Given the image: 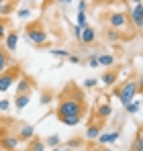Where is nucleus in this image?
<instances>
[{"instance_id": "20", "label": "nucleus", "mask_w": 143, "mask_h": 151, "mask_svg": "<svg viewBox=\"0 0 143 151\" xmlns=\"http://www.w3.org/2000/svg\"><path fill=\"white\" fill-rule=\"evenodd\" d=\"M139 108H141V102L139 100H133V102H129V104H125V110H127L129 114H137Z\"/></svg>"}, {"instance_id": "8", "label": "nucleus", "mask_w": 143, "mask_h": 151, "mask_svg": "<svg viewBox=\"0 0 143 151\" xmlns=\"http://www.w3.org/2000/svg\"><path fill=\"white\" fill-rule=\"evenodd\" d=\"M119 135H121L119 131H108V133H100L96 141H98L100 145H110V143H115V141L119 139Z\"/></svg>"}, {"instance_id": "40", "label": "nucleus", "mask_w": 143, "mask_h": 151, "mask_svg": "<svg viewBox=\"0 0 143 151\" xmlns=\"http://www.w3.org/2000/svg\"><path fill=\"white\" fill-rule=\"evenodd\" d=\"M127 2H131V4H141V0H127Z\"/></svg>"}, {"instance_id": "33", "label": "nucleus", "mask_w": 143, "mask_h": 151, "mask_svg": "<svg viewBox=\"0 0 143 151\" xmlns=\"http://www.w3.org/2000/svg\"><path fill=\"white\" fill-rule=\"evenodd\" d=\"M29 14H31V10H29V8H23V10H19V17H21V19H27Z\"/></svg>"}, {"instance_id": "44", "label": "nucleus", "mask_w": 143, "mask_h": 151, "mask_svg": "<svg viewBox=\"0 0 143 151\" xmlns=\"http://www.w3.org/2000/svg\"><path fill=\"white\" fill-rule=\"evenodd\" d=\"M2 2H4V0H0V4H2Z\"/></svg>"}, {"instance_id": "46", "label": "nucleus", "mask_w": 143, "mask_h": 151, "mask_svg": "<svg viewBox=\"0 0 143 151\" xmlns=\"http://www.w3.org/2000/svg\"><path fill=\"white\" fill-rule=\"evenodd\" d=\"M2 151H4V149H2Z\"/></svg>"}, {"instance_id": "22", "label": "nucleus", "mask_w": 143, "mask_h": 151, "mask_svg": "<svg viewBox=\"0 0 143 151\" xmlns=\"http://www.w3.org/2000/svg\"><path fill=\"white\" fill-rule=\"evenodd\" d=\"M104 35H106V39H108V41H115V43L121 41V37H123L117 29H106V33H104Z\"/></svg>"}, {"instance_id": "39", "label": "nucleus", "mask_w": 143, "mask_h": 151, "mask_svg": "<svg viewBox=\"0 0 143 151\" xmlns=\"http://www.w3.org/2000/svg\"><path fill=\"white\" fill-rule=\"evenodd\" d=\"M59 4H70V2H74V0H57Z\"/></svg>"}, {"instance_id": "41", "label": "nucleus", "mask_w": 143, "mask_h": 151, "mask_svg": "<svg viewBox=\"0 0 143 151\" xmlns=\"http://www.w3.org/2000/svg\"><path fill=\"white\" fill-rule=\"evenodd\" d=\"M49 151H61V149H57V147H53V149H49Z\"/></svg>"}, {"instance_id": "35", "label": "nucleus", "mask_w": 143, "mask_h": 151, "mask_svg": "<svg viewBox=\"0 0 143 151\" xmlns=\"http://www.w3.org/2000/svg\"><path fill=\"white\" fill-rule=\"evenodd\" d=\"M78 12H86V2H84V0L78 4Z\"/></svg>"}, {"instance_id": "2", "label": "nucleus", "mask_w": 143, "mask_h": 151, "mask_svg": "<svg viewBox=\"0 0 143 151\" xmlns=\"http://www.w3.org/2000/svg\"><path fill=\"white\" fill-rule=\"evenodd\" d=\"M25 35L29 39V43H33L37 47H41V45L47 43V31L43 29V25L39 21H33V23H29V25L25 27Z\"/></svg>"}, {"instance_id": "37", "label": "nucleus", "mask_w": 143, "mask_h": 151, "mask_svg": "<svg viewBox=\"0 0 143 151\" xmlns=\"http://www.w3.org/2000/svg\"><path fill=\"white\" fill-rule=\"evenodd\" d=\"M49 100H51L49 94H43V96H41V104H49Z\"/></svg>"}, {"instance_id": "21", "label": "nucleus", "mask_w": 143, "mask_h": 151, "mask_svg": "<svg viewBox=\"0 0 143 151\" xmlns=\"http://www.w3.org/2000/svg\"><path fill=\"white\" fill-rule=\"evenodd\" d=\"M80 121H82V116H64V119H59V123H64V125H68V127L80 125Z\"/></svg>"}, {"instance_id": "27", "label": "nucleus", "mask_w": 143, "mask_h": 151, "mask_svg": "<svg viewBox=\"0 0 143 151\" xmlns=\"http://www.w3.org/2000/svg\"><path fill=\"white\" fill-rule=\"evenodd\" d=\"M51 55H55V57H68L70 53H68L66 49H53V51H51Z\"/></svg>"}, {"instance_id": "1", "label": "nucleus", "mask_w": 143, "mask_h": 151, "mask_svg": "<svg viewBox=\"0 0 143 151\" xmlns=\"http://www.w3.org/2000/svg\"><path fill=\"white\" fill-rule=\"evenodd\" d=\"M84 110H86L84 96L78 94V90H76V96H74V98H64V96H61V100L57 104V110H55V112H57V119H64V116H82Z\"/></svg>"}, {"instance_id": "43", "label": "nucleus", "mask_w": 143, "mask_h": 151, "mask_svg": "<svg viewBox=\"0 0 143 151\" xmlns=\"http://www.w3.org/2000/svg\"><path fill=\"white\" fill-rule=\"evenodd\" d=\"M102 151H113V149H102Z\"/></svg>"}, {"instance_id": "4", "label": "nucleus", "mask_w": 143, "mask_h": 151, "mask_svg": "<svg viewBox=\"0 0 143 151\" xmlns=\"http://www.w3.org/2000/svg\"><path fill=\"white\" fill-rule=\"evenodd\" d=\"M23 76V70H21V65H10L8 70H4L2 74H0V92H6L10 86H14L17 84V80Z\"/></svg>"}, {"instance_id": "23", "label": "nucleus", "mask_w": 143, "mask_h": 151, "mask_svg": "<svg viewBox=\"0 0 143 151\" xmlns=\"http://www.w3.org/2000/svg\"><path fill=\"white\" fill-rule=\"evenodd\" d=\"M12 8H14V2H2L0 4V17H6Z\"/></svg>"}, {"instance_id": "24", "label": "nucleus", "mask_w": 143, "mask_h": 151, "mask_svg": "<svg viewBox=\"0 0 143 151\" xmlns=\"http://www.w3.org/2000/svg\"><path fill=\"white\" fill-rule=\"evenodd\" d=\"M143 137H141V131H137V137H135V143H133V147L131 151H143Z\"/></svg>"}, {"instance_id": "26", "label": "nucleus", "mask_w": 143, "mask_h": 151, "mask_svg": "<svg viewBox=\"0 0 143 151\" xmlns=\"http://www.w3.org/2000/svg\"><path fill=\"white\" fill-rule=\"evenodd\" d=\"M76 27H80V29L88 27V25H86V12H78V25H76Z\"/></svg>"}, {"instance_id": "17", "label": "nucleus", "mask_w": 143, "mask_h": 151, "mask_svg": "<svg viewBox=\"0 0 143 151\" xmlns=\"http://www.w3.org/2000/svg\"><path fill=\"white\" fill-rule=\"evenodd\" d=\"M98 65H104V68L115 65V55H110V53H100V55H98Z\"/></svg>"}, {"instance_id": "16", "label": "nucleus", "mask_w": 143, "mask_h": 151, "mask_svg": "<svg viewBox=\"0 0 143 151\" xmlns=\"http://www.w3.org/2000/svg\"><path fill=\"white\" fill-rule=\"evenodd\" d=\"M29 102H31V94H17V98H14V108H17V110H23Z\"/></svg>"}, {"instance_id": "19", "label": "nucleus", "mask_w": 143, "mask_h": 151, "mask_svg": "<svg viewBox=\"0 0 143 151\" xmlns=\"http://www.w3.org/2000/svg\"><path fill=\"white\" fill-rule=\"evenodd\" d=\"M27 151H45V143L33 137V139L29 141V147H27Z\"/></svg>"}, {"instance_id": "7", "label": "nucleus", "mask_w": 143, "mask_h": 151, "mask_svg": "<svg viewBox=\"0 0 143 151\" xmlns=\"http://www.w3.org/2000/svg\"><path fill=\"white\" fill-rule=\"evenodd\" d=\"M31 90H33V82L27 76H21L17 80V94H31Z\"/></svg>"}, {"instance_id": "45", "label": "nucleus", "mask_w": 143, "mask_h": 151, "mask_svg": "<svg viewBox=\"0 0 143 151\" xmlns=\"http://www.w3.org/2000/svg\"><path fill=\"white\" fill-rule=\"evenodd\" d=\"M121 2H127V0H121Z\"/></svg>"}, {"instance_id": "42", "label": "nucleus", "mask_w": 143, "mask_h": 151, "mask_svg": "<svg viewBox=\"0 0 143 151\" xmlns=\"http://www.w3.org/2000/svg\"><path fill=\"white\" fill-rule=\"evenodd\" d=\"M61 151H72V149H70V147H66V149H61Z\"/></svg>"}, {"instance_id": "31", "label": "nucleus", "mask_w": 143, "mask_h": 151, "mask_svg": "<svg viewBox=\"0 0 143 151\" xmlns=\"http://www.w3.org/2000/svg\"><path fill=\"white\" fill-rule=\"evenodd\" d=\"M4 37H6V25L4 21H0V41H4Z\"/></svg>"}, {"instance_id": "36", "label": "nucleus", "mask_w": 143, "mask_h": 151, "mask_svg": "<svg viewBox=\"0 0 143 151\" xmlns=\"http://www.w3.org/2000/svg\"><path fill=\"white\" fill-rule=\"evenodd\" d=\"M80 35H82V29H80V27H74V37L80 39Z\"/></svg>"}, {"instance_id": "11", "label": "nucleus", "mask_w": 143, "mask_h": 151, "mask_svg": "<svg viewBox=\"0 0 143 151\" xmlns=\"http://www.w3.org/2000/svg\"><path fill=\"white\" fill-rule=\"evenodd\" d=\"M80 41L84 43V45H92L96 41V33L92 27H84L82 29V35H80Z\"/></svg>"}, {"instance_id": "38", "label": "nucleus", "mask_w": 143, "mask_h": 151, "mask_svg": "<svg viewBox=\"0 0 143 151\" xmlns=\"http://www.w3.org/2000/svg\"><path fill=\"white\" fill-rule=\"evenodd\" d=\"M94 2H98V4H113L115 0H94Z\"/></svg>"}, {"instance_id": "14", "label": "nucleus", "mask_w": 143, "mask_h": 151, "mask_svg": "<svg viewBox=\"0 0 143 151\" xmlns=\"http://www.w3.org/2000/svg\"><path fill=\"white\" fill-rule=\"evenodd\" d=\"M100 133H102V127H100V123H98V125H90L88 129H86V139H88V141H96Z\"/></svg>"}, {"instance_id": "29", "label": "nucleus", "mask_w": 143, "mask_h": 151, "mask_svg": "<svg viewBox=\"0 0 143 151\" xmlns=\"http://www.w3.org/2000/svg\"><path fill=\"white\" fill-rule=\"evenodd\" d=\"M88 65H90L92 70L98 68V57H96V55H90V57H88Z\"/></svg>"}, {"instance_id": "32", "label": "nucleus", "mask_w": 143, "mask_h": 151, "mask_svg": "<svg viewBox=\"0 0 143 151\" xmlns=\"http://www.w3.org/2000/svg\"><path fill=\"white\" fill-rule=\"evenodd\" d=\"M10 108V100H0V110H8Z\"/></svg>"}, {"instance_id": "9", "label": "nucleus", "mask_w": 143, "mask_h": 151, "mask_svg": "<svg viewBox=\"0 0 143 151\" xmlns=\"http://www.w3.org/2000/svg\"><path fill=\"white\" fill-rule=\"evenodd\" d=\"M4 49L8 51V53H12V51L17 49V45H19V33H6V37H4Z\"/></svg>"}, {"instance_id": "18", "label": "nucleus", "mask_w": 143, "mask_h": 151, "mask_svg": "<svg viewBox=\"0 0 143 151\" xmlns=\"http://www.w3.org/2000/svg\"><path fill=\"white\" fill-rule=\"evenodd\" d=\"M0 65H4V68H10L12 65V57H10V53L4 49V47H0Z\"/></svg>"}, {"instance_id": "30", "label": "nucleus", "mask_w": 143, "mask_h": 151, "mask_svg": "<svg viewBox=\"0 0 143 151\" xmlns=\"http://www.w3.org/2000/svg\"><path fill=\"white\" fill-rule=\"evenodd\" d=\"M94 86H96V80H94V78L84 80V88H94Z\"/></svg>"}, {"instance_id": "10", "label": "nucleus", "mask_w": 143, "mask_h": 151, "mask_svg": "<svg viewBox=\"0 0 143 151\" xmlns=\"http://www.w3.org/2000/svg\"><path fill=\"white\" fill-rule=\"evenodd\" d=\"M19 147V137H0V149L14 151Z\"/></svg>"}, {"instance_id": "34", "label": "nucleus", "mask_w": 143, "mask_h": 151, "mask_svg": "<svg viewBox=\"0 0 143 151\" xmlns=\"http://www.w3.org/2000/svg\"><path fill=\"white\" fill-rule=\"evenodd\" d=\"M68 59H70V63H80V57L78 55H68Z\"/></svg>"}, {"instance_id": "25", "label": "nucleus", "mask_w": 143, "mask_h": 151, "mask_svg": "<svg viewBox=\"0 0 143 151\" xmlns=\"http://www.w3.org/2000/svg\"><path fill=\"white\" fill-rule=\"evenodd\" d=\"M45 145H47V147H51V149H53V147H57V145H59V137H57V135H51V137H47Z\"/></svg>"}, {"instance_id": "15", "label": "nucleus", "mask_w": 143, "mask_h": 151, "mask_svg": "<svg viewBox=\"0 0 143 151\" xmlns=\"http://www.w3.org/2000/svg\"><path fill=\"white\" fill-rule=\"evenodd\" d=\"M117 72H115V70H106V72H104V74H102V84H104V86H115V84H117Z\"/></svg>"}, {"instance_id": "5", "label": "nucleus", "mask_w": 143, "mask_h": 151, "mask_svg": "<svg viewBox=\"0 0 143 151\" xmlns=\"http://www.w3.org/2000/svg\"><path fill=\"white\" fill-rule=\"evenodd\" d=\"M127 21L135 27L137 31H141V27H143V6L141 4H133L131 6V10L127 14Z\"/></svg>"}, {"instance_id": "13", "label": "nucleus", "mask_w": 143, "mask_h": 151, "mask_svg": "<svg viewBox=\"0 0 143 151\" xmlns=\"http://www.w3.org/2000/svg\"><path fill=\"white\" fill-rule=\"evenodd\" d=\"M35 137V127L33 125H25L19 133V141H31Z\"/></svg>"}, {"instance_id": "6", "label": "nucleus", "mask_w": 143, "mask_h": 151, "mask_svg": "<svg viewBox=\"0 0 143 151\" xmlns=\"http://www.w3.org/2000/svg\"><path fill=\"white\" fill-rule=\"evenodd\" d=\"M108 25L110 29H123V27L129 25V21H127V12H110L108 14Z\"/></svg>"}, {"instance_id": "3", "label": "nucleus", "mask_w": 143, "mask_h": 151, "mask_svg": "<svg viewBox=\"0 0 143 151\" xmlns=\"http://www.w3.org/2000/svg\"><path fill=\"white\" fill-rule=\"evenodd\" d=\"M141 92V86H139V82H125L121 88L115 90V96H119L121 104L125 106V104H129V102L135 100V96Z\"/></svg>"}, {"instance_id": "12", "label": "nucleus", "mask_w": 143, "mask_h": 151, "mask_svg": "<svg viewBox=\"0 0 143 151\" xmlns=\"http://www.w3.org/2000/svg\"><path fill=\"white\" fill-rule=\"evenodd\" d=\"M113 114V108H110V104H100L98 108H96V116L100 119V123H104L108 116Z\"/></svg>"}, {"instance_id": "28", "label": "nucleus", "mask_w": 143, "mask_h": 151, "mask_svg": "<svg viewBox=\"0 0 143 151\" xmlns=\"http://www.w3.org/2000/svg\"><path fill=\"white\" fill-rule=\"evenodd\" d=\"M80 145H82V139H70V141H68V147H70V149L80 147Z\"/></svg>"}]
</instances>
